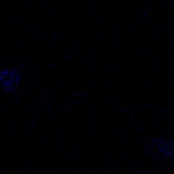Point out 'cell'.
<instances>
[{
    "mask_svg": "<svg viewBox=\"0 0 174 174\" xmlns=\"http://www.w3.org/2000/svg\"><path fill=\"white\" fill-rule=\"evenodd\" d=\"M21 75L17 68H5L0 71V86L5 91L14 93L20 81Z\"/></svg>",
    "mask_w": 174,
    "mask_h": 174,
    "instance_id": "cell-1",
    "label": "cell"
}]
</instances>
